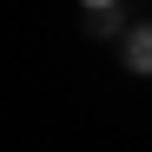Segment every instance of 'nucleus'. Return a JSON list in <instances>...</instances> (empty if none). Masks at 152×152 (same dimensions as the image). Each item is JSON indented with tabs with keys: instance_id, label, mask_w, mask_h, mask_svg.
Wrapping results in <instances>:
<instances>
[{
	"instance_id": "f257e3e1",
	"label": "nucleus",
	"mask_w": 152,
	"mask_h": 152,
	"mask_svg": "<svg viewBox=\"0 0 152 152\" xmlns=\"http://www.w3.org/2000/svg\"><path fill=\"white\" fill-rule=\"evenodd\" d=\"M126 60H132L139 73H152V27H139L132 40H126Z\"/></svg>"
},
{
	"instance_id": "f03ea898",
	"label": "nucleus",
	"mask_w": 152,
	"mask_h": 152,
	"mask_svg": "<svg viewBox=\"0 0 152 152\" xmlns=\"http://www.w3.org/2000/svg\"><path fill=\"white\" fill-rule=\"evenodd\" d=\"M80 7H93V13H106V7H119V0H80Z\"/></svg>"
}]
</instances>
